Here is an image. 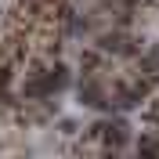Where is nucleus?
<instances>
[{
  "label": "nucleus",
  "instance_id": "obj_2",
  "mask_svg": "<svg viewBox=\"0 0 159 159\" xmlns=\"http://www.w3.org/2000/svg\"><path fill=\"white\" fill-rule=\"evenodd\" d=\"M145 94H148V80H138V83H116L112 87V105L116 109H134V105H141L145 101Z\"/></svg>",
  "mask_w": 159,
  "mask_h": 159
},
{
  "label": "nucleus",
  "instance_id": "obj_6",
  "mask_svg": "<svg viewBox=\"0 0 159 159\" xmlns=\"http://www.w3.org/2000/svg\"><path fill=\"white\" fill-rule=\"evenodd\" d=\"M138 65H141V72H145L148 80H156V76H159V47H148V51H141Z\"/></svg>",
  "mask_w": 159,
  "mask_h": 159
},
{
  "label": "nucleus",
  "instance_id": "obj_1",
  "mask_svg": "<svg viewBox=\"0 0 159 159\" xmlns=\"http://www.w3.org/2000/svg\"><path fill=\"white\" fill-rule=\"evenodd\" d=\"M90 134H94V138H105L109 148H123V145L130 141V127L123 123V119H101V123L90 127Z\"/></svg>",
  "mask_w": 159,
  "mask_h": 159
},
{
  "label": "nucleus",
  "instance_id": "obj_8",
  "mask_svg": "<svg viewBox=\"0 0 159 159\" xmlns=\"http://www.w3.org/2000/svg\"><path fill=\"white\" fill-rule=\"evenodd\" d=\"M7 101L11 98H7V90H4V83H0V109H7Z\"/></svg>",
  "mask_w": 159,
  "mask_h": 159
},
{
  "label": "nucleus",
  "instance_id": "obj_7",
  "mask_svg": "<svg viewBox=\"0 0 159 159\" xmlns=\"http://www.w3.org/2000/svg\"><path fill=\"white\" fill-rule=\"evenodd\" d=\"M138 152H145V156H159V141L156 138H141L138 141Z\"/></svg>",
  "mask_w": 159,
  "mask_h": 159
},
{
  "label": "nucleus",
  "instance_id": "obj_5",
  "mask_svg": "<svg viewBox=\"0 0 159 159\" xmlns=\"http://www.w3.org/2000/svg\"><path fill=\"white\" fill-rule=\"evenodd\" d=\"M43 72H47V83H51V90H54V94H61V90L69 87V69H65L61 61H54V65H51V69H43Z\"/></svg>",
  "mask_w": 159,
  "mask_h": 159
},
{
  "label": "nucleus",
  "instance_id": "obj_3",
  "mask_svg": "<svg viewBox=\"0 0 159 159\" xmlns=\"http://www.w3.org/2000/svg\"><path fill=\"white\" fill-rule=\"evenodd\" d=\"M134 43H138V40L127 36L123 29H112V33H101L98 36V47L105 51V54H134V51H138Z\"/></svg>",
  "mask_w": 159,
  "mask_h": 159
},
{
  "label": "nucleus",
  "instance_id": "obj_4",
  "mask_svg": "<svg viewBox=\"0 0 159 159\" xmlns=\"http://www.w3.org/2000/svg\"><path fill=\"white\" fill-rule=\"evenodd\" d=\"M80 105H87V109H105V105H109V90L101 87L98 80H83V83H80Z\"/></svg>",
  "mask_w": 159,
  "mask_h": 159
}]
</instances>
